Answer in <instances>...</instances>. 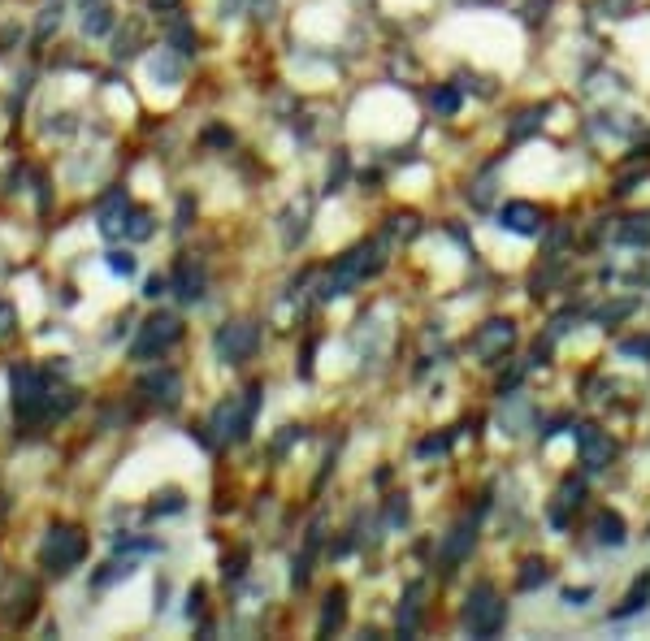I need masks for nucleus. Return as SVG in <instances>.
Listing matches in <instances>:
<instances>
[{"instance_id": "f257e3e1", "label": "nucleus", "mask_w": 650, "mask_h": 641, "mask_svg": "<svg viewBox=\"0 0 650 641\" xmlns=\"http://www.w3.org/2000/svg\"><path fill=\"white\" fill-rule=\"evenodd\" d=\"M13 408L22 425H52L57 416H70L78 408V390L26 364V369H13Z\"/></svg>"}, {"instance_id": "423d86ee", "label": "nucleus", "mask_w": 650, "mask_h": 641, "mask_svg": "<svg viewBox=\"0 0 650 641\" xmlns=\"http://www.w3.org/2000/svg\"><path fill=\"white\" fill-rule=\"evenodd\" d=\"M35 603H39V590H35V581H26V577H9L5 590H0V611H5V620L13 629H22V624L35 616Z\"/></svg>"}, {"instance_id": "a211bd4d", "label": "nucleus", "mask_w": 650, "mask_h": 641, "mask_svg": "<svg viewBox=\"0 0 650 641\" xmlns=\"http://www.w3.org/2000/svg\"><path fill=\"white\" fill-rule=\"evenodd\" d=\"M117 230H122L126 234V239H148V234H152V217L148 213H143V208H130L126 204V213H122V226H117Z\"/></svg>"}, {"instance_id": "6e6552de", "label": "nucleus", "mask_w": 650, "mask_h": 641, "mask_svg": "<svg viewBox=\"0 0 650 641\" xmlns=\"http://www.w3.org/2000/svg\"><path fill=\"white\" fill-rule=\"evenodd\" d=\"M512 343H516V325L512 321H486L477 330V338H473V351L481 360H499L503 351H512Z\"/></svg>"}, {"instance_id": "20e7f679", "label": "nucleus", "mask_w": 650, "mask_h": 641, "mask_svg": "<svg viewBox=\"0 0 650 641\" xmlns=\"http://www.w3.org/2000/svg\"><path fill=\"white\" fill-rule=\"evenodd\" d=\"M503 620H507V607H503L499 590H494V585H477L464 607V629L477 637H494L503 629Z\"/></svg>"}, {"instance_id": "5701e85b", "label": "nucleus", "mask_w": 650, "mask_h": 641, "mask_svg": "<svg viewBox=\"0 0 650 641\" xmlns=\"http://www.w3.org/2000/svg\"><path fill=\"white\" fill-rule=\"evenodd\" d=\"M109 269H113V273H135V256H126V252H109Z\"/></svg>"}, {"instance_id": "4468645a", "label": "nucleus", "mask_w": 650, "mask_h": 641, "mask_svg": "<svg viewBox=\"0 0 650 641\" xmlns=\"http://www.w3.org/2000/svg\"><path fill=\"white\" fill-rule=\"evenodd\" d=\"M174 291H178V299H187V304L204 295V273H200V265H195V260L178 265V273H174Z\"/></svg>"}, {"instance_id": "1a4fd4ad", "label": "nucleus", "mask_w": 650, "mask_h": 641, "mask_svg": "<svg viewBox=\"0 0 650 641\" xmlns=\"http://www.w3.org/2000/svg\"><path fill=\"white\" fill-rule=\"evenodd\" d=\"M577 447H581V460L585 468H607V460L616 455V442H611L603 429H594V425H577Z\"/></svg>"}, {"instance_id": "b1692460", "label": "nucleus", "mask_w": 650, "mask_h": 641, "mask_svg": "<svg viewBox=\"0 0 650 641\" xmlns=\"http://www.w3.org/2000/svg\"><path fill=\"white\" fill-rule=\"evenodd\" d=\"M434 104H438V109H455V104H460V96L447 87V91H434Z\"/></svg>"}, {"instance_id": "6ab92c4d", "label": "nucleus", "mask_w": 650, "mask_h": 641, "mask_svg": "<svg viewBox=\"0 0 650 641\" xmlns=\"http://www.w3.org/2000/svg\"><path fill=\"white\" fill-rule=\"evenodd\" d=\"M343 611H347V594L334 590L325 598V616H321V633H334V624H343Z\"/></svg>"}, {"instance_id": "aec40b11", "label": "nucleus", "mask_w": 650, "mask_h": 641, "mask_svg": "<svg viewBox=\"0 0 650 641\" xmlns=\"http://www.w3.org/2000/svg\"><path fill=\"white\" fill-rule=\"evenodd\" d=\"M546 577V568L538 564V559H533V564H525V577H520V590H533V585H538Z\"/></svg>"}, {"instance_id": "4be33fe9", "label": "nucleus", "mask_w": 650, "mask_h": 641, "mask_svg": "<svg viewBox=\"0 0 650 641\" xmlns=\"http://www.w3.org/2000/svg\"><path fill=\"white\" fill-rule=\"evenodd\" d=\"M178 507H182V494H178V490H169V494H161V503L152 507V516H161V512H178Z\"/></svg>"}, {"instance_id": "7ed1b4c3", "label": "nucleus", "mask_w": 650, "mask_h": 641, "mask_svg": "<svg viewBox=\"0 0 650 641\" xmlns=\"http://www.w3.org/2000/svg\"><path fill=\"white\" fill-rule=\"evenodd\" d=\"M182 338V321L174 317V312H156V317H148L139 325L135 343H130V360H156L165 356L169 347H174Z\"/></svg>"}, {"instance_id": "39448f33", "label": "nucleus", "mask_w": 650, "mask_h": 641, "mask_svg": "<svg viewBox=\"0 0 650 641\" xmlns=\"http://www.w3.org/2000/svg\"><path fill=\"white\" fill-rule=\"evenodd\" d=\"M377 265H382V260H377V247H373V243L356 247V252H347V256H343V265H338V269L330 273V282H325V291H321V295H325V299H330V295H343L351 282L369 278V273H373Z\"/></svg>"}, {"instance_id": "393cba45", "label": "nucleus", "mask_w": 650, "mask_h": 641, "mask_svg": "<svg viewBox=\"0 0 650 641\" xmlns=\"http://www.w3.org/2000/svg\"><path fill=\"white\" fill-rule=\"evenodd\" d=\"M152 5H156V9H161V5H174V0H152Z\"/></svg>"}, {"instance_id": "9d476101", "label": "nucleus", "mask_w": 650, "mask_h": 641, "mask_svg": "<svg viewBox=\"0 0 650 641\" xmlns=\"http://www.w3.org/2000/svg\"><path fill=\"white\" fill-rule=\"evenodd\" d=\"M178 390H182V377L174 369H156V373H148L139 382V395H148L152 403H165V408H174L178 403Z\"/></svg>"}, {"instance_id": "f3484780", "label": "nucleus", "mask_w": 650, "mask_h": 641, "mask_svg": "<svg viewBox=\"0 0 650 641\" xmlns=\"http://www.w3.org/2000/svg\"><path fill=\"white\" fill-rule=\"evenodd\" d=\"M113 26V9L104 0H87V18H83V31L87 35H109Z\"/></svg>"}, {"instance_id": "dca6fc26", "label": "nucleus", "mask_w": 650, "mask_h": 641, "mask_svg": "<svg viewBox=\"0 0 650 641\" xmlns=\"http://www.w3.org/2000/svg\"><path fill=\"white\" fill-rule=\"evenodd\" d=\"M594 542L620 546V542H624V520H620L616 512H598V520H594Z\"/></svg>"}, {"instance_id": "f03ea898", "label": "nucleus", "mask_w": 650, "mask_h": 641, "mask_svg": "<svg viewBox=\"0 0 650 641\" xmlns=\"http://www.w3.org/2000/svg\"><path fill=\"white\" fill-rule=\"evenodd\" d=\"M87 559V538L83 529L74 525H52L44 546H39V564H44L48 572H70Z\"/></svg>"}, {"instance_id": "412c9836", "label": "nucleus", "mask_w": 650, "mask_h": 641, "mask_svg": "<svg viewBox=\"0 0 650 641\" xmlns=\"http://www.w3.org/2000/svg\"><path fill=\"white\" fill-rule=\"evenodd\" d=\"M13 321H18V312H13V304H0V343L13 334Z\"/></svg>"}, {"instance_id": "9b49d317", "label": "nucleus", "mask_w": 650, "mask_h": 641, "mask_svg": "<svg viewBox=\"0 0 650 641\" xmlns=\"http://www.w3.org/2000/svg\"><path fill=\"white\" fill-rule=\"evenodd\" d=\"M585 499V486L577 477H568L564 486H559V494H555V503L546 507V520H551L555 529H568V520H572V507H577Z\"/></svg>"}, {"instance_id": "2eb2a0df", "label": "nucleus", "mask_w": 650, "mask_h": 641, "mask_svg": "<svg viewBox=\"0 0 650 641\" xmlns=\"http://www.w3.org/2000/svg\"><path fill=\"white\" fill-rule=\"evenodd\" d=\"M646 603H650V572H642V577L633 581V590L624 594V603H620L616 611H611V616H616V620H624V616H637V611H642Z\"/></svg>"}, {"instance_id": "0eeeda50", "label": "nucleus", "mask_w": 650, "mask_h": 641, "mask_svg": "<svg viewBox=\"0 0 650 641\" xmlns=\"http://www.w3.org/2000/svg\"><path fill=\"white\" fill-rule=\"evenodd\" d=\"M256 343H260V330L252 321H230V325H221V330H217V356L230 360V364H239V360L252 356Z\"/></svg>"}, {"instance_id": "f8f14e48", "label": "nucleus", "mask_w": 650, "mask_h": 641, "mask_svg": "<svg viewBox=\"0 0 650 641\" xmlns=\"http://www.w3.org/2000/svg\"><path fill=\"white\" fill-rule=\"evenodd\" d=\"M473 529H477V520H473V516L460 520V525L451 529L447 546H442V564H460V559L468 555V546H473Z\"/></svg>"}, {"instance_id": "ddd939ff", "label": "nucleus", "mask_w": 650, "mask_h": 641, "mask_svg": "<svg viewBox=\"0 0 650 641\" xmlns=\"http://www.w3.org/2000/svg\"><path fill=\"white\" fill-rule=\"evenodd\" d=\"M538 221H542V213H538V208H533V204H507L503 208V226L507 230H516V234H533V230H538Z\"/></svg>"}]
</instances>
